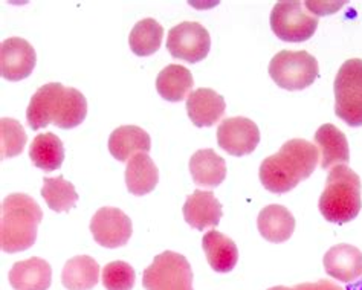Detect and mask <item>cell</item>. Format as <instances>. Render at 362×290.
I'll use <instances>...</instances> for the list:
<instances>
[{"label":"cell","mask_w":362,"mask_h":290,"mask_svg":"<svg viewBox=\"0 0 362 290\" xmlns=\"http://www.w3.org/2000/svg\"><path fill=\"white\" fill-rule=\"evenodd\" d=\"M315 142L321 151L320 156L322 170H327L333 166H344L350 161L347 138L337 125H321L315 133Z\"/></svg>","instance_id":"obj_20"},{"label":"cell","mask_w":362,"mask_h":290,"mask_svg":"<svg viewBox=\"0 0 362 290\" xmlns=\"http://www.w3.org/2000/svg\"><path fill=\"white\" fill-rule=\"evenodd\" d=\"M320 72L317 58L308 51H280L269 63V75L286 91H303L312 86Z\"/></svg>","instance_id":"obj_6"},{"label":"cell","mask_w":362,"mask_h":290,"mask_svg":"<svg viewBox=\"0 0 362 290\" xmlns=\"http://www.w3.org/2000/svg\"><path fill=\"white\" fill-rule=\"evenodd\" d=\"M318 161L317 145L306 139H291L283 144L279 153L262 162L259 171L262 185L275 195L289 192L310 176Z\"/></svg>","instance_id":"obj_2"},{"label":"cell","mask_w":362,"mask_h":290,"mask_svg":"<svg viewBox=\"0 0 362 290\" xmlns=\"http://www.w3.org/2000/svg\"><path fill=\"white\" fill-rule=\"evenodd\" d=\"M335 113L350 127L362 125V60L350 58L339 67L335 84Z\"/></svg>","instance_id":"obj_5"},{"label":"cell","mask_w":362,"mask_h":290,"mask_svg":"<svg viewBox=\"0 0 362 290\" xmlns=\"http://www.w3.org/2000/svg\"><path fill=\"white\" fill-rule=\"evenodd\" d=\"M150 149V134L138 125H121L109 138V151L119 162L129 161L136 153H148Z\"/></svg>","instance_id":"obj_17"},{"label":"cell","mask_w":362,"mask_h":290,"mask_svg":"<svg viewBox=\"0 0 362 290\" xmlns=\"http://www.w3.org/2000/svg\"><path fill=\"white\" fill-rule=\"evenodd\" d=\"M271 28L280 40L289 43L306 42L315 34L318 18L304 9V4L297 0H284L275 4L271 13Z\"/></svg>","instance_id":"obj_8"},{"label":"cell","mask_w":362,"mask_h":290,"mask_svg":"<svg viewBox=\"0 0 362 290\" xmlns=\"http://www.w3.org/2000/svg\"><path fill=\"white\" fill-rule=\"evenodd\" d=\"M100 265L89 255H77L64 265L62 283L68 290H90L98 284Z\"/></svg>","instance_id":"obj_24"},{"label":"cell","mask_w":362,"mask_h":290,"mask_svg":"<svg viewBox=\"0 0 362 290\" xmlns=\"http://www.w3.org/2000/svg\"><path fill=\"white\" fill-rule=\"evenodd\" d=\"M142 286L146 290H194L192 266L184 255L165 250L144 270Z\"/></svg>","instance_id":"obj_7"},{"label":"cell","mask_w":362,"mask_h":290,"mask_svg":"<svg viewBox=\"0 0 362 290\" xmlns=\"http://www.w3.org/2000/svg\"><path fill=\"white\" fill-rule=\"evenodd\" d=\"M346 5V2H306L304 6L309 8L312 16H327L337 13L339 8Z\"/></svg>","instance_id":"obj_30"},{"label":"cell","mask_w":362,"mask_h":290,"mask_svg":"<svg viewBox=\"0 0 362 290\" xmlns=\"http://www.w3.org/2000/svg\"><path fill=\"white\" fill-rule=\"evenodd\" d=\"M322 265L327 275L341 283L356 282L362 277V253L347 243L332 246L324 255Z\"/></svg>","instance_id":"obj_13"},{"label":"cell","mask_w":362,"mask_h":290,"mask_svg":"<svg viewBox=\"0 0 362 290\" xmlns=\"http://www.w3.org/2000/svg\"><path fill=\"white\" fill-rule=\"evenodd\" d=\"M88 115V101L84 95L64 87L62 83H47L37 91L26 110V122L33 130L45 129L55 124L60 129H74Z\"/></svg>","instance_id":"obj_1"},{"label":"cell","mask_w":362,"mask_h":290,"mask_svg":"<svg viewBox=\"0 0 362 290\" xmlns=\"http://www.w3.org/2000/svg\"><path fill=\"white\" fill-rule=\"evenodd\" d=\"M43 212L33 197L16 192L4 199L0 208V246L4 253L16 254L30 249L37 240Z\"/></svg>","instance_id":"obj_3"},{"label":"cell","mask_w":362,"mask_h":290,"mask_svg":"<svg viewBox=\"0 0 362 290\" xmlns=\"http://www.w3.org/2000/svg\"><path fill=\"white\" fill-rule=\"evenodd\" d=\"M268 290H293V287H284V286H275V287H271Z\"/></svg>","instance_id":"obj_33"},{"label":"cell","mask_w":362,"mask_h":290,"mask_svg":"<svg viewBox=\"0 0 362 290\" xmlns=\"http://www.w3.org/2000/svg\"><path fill=\"white\" fill-rule=\"evenodd\" d=\"M159 171L147 153H136L127 161L126 185L133 196H146L158 185Z\"/></svg>","instance_id":"obj_22"},{"label":"cell","mask_w":362,"mask_h":290,"mask_svg":"<svg viewBox=\"0 0 362 290\" xmlns=\"http://www.w3.org/2000/svg\"><path fill=\"white\" fill-rule=\"evenodd\" d=\"M361 179L347 166H335L327 176L326 187L318 202L322 217L330 224H347L361 211Z\"/></svg>","instance_id":"obj_4"},{"label":"cell","mask_w":362,"mask_h":290,"mask_svg":"<svg viewBox=\"0 0 362 290\" xmlns=\"http://www.w3.org/2000/svg\"><path fill=\"white\" fill-rule=\"evenodd\" d=\"M293 290H346L330 279H320L317 283H303L293 286Z\"/></svg>","instance_id":"obj_31"},{"label":"cell","mask_w":362,"mask_h":290,"mask_svg":"<svg viewBox=\"0 0 362 290\" xmlns=\"http://www.w3.org/2000/svg\"><path fill=\"white\" fill-rule=\"evenodd\" d=\"M217 142L231 156H246L259 145L260 130L252 120L243 116L226 118L217 129Z\"/></svg>","instance_id":"obj_10"},{"label":"cell","mask_w":362,"mask_h":290,"mask_svg":"<svg viewBox=\"0 0 362 290\" xmlns=\"http://www.w3.org/2000/svg\"><path fill=\"white\" fill-rule=\"evenodd\" d=\"M194 86L193 75L185 66L168 64L164 67L156 79V89L162 98L170 103L182 101L188 98Z\"/></svg>","instance_id":"obj_23"},{"label":"cell","mask_w":362,"mask_h":290,"mask_svg":"<svg viewBox=\"0 0 362 290\" xmlns=\"http://www.w3.org/2000/svg\"><path fill=\"white\" fill-rule=\"evenodd\" d=\"M136 274L126 261H112L103 269V286L107 290H132Z\"/></svg>","instance_id":"obj_29"},{"label":"cell","mask_w":362,"mask_h":290,"mask_svg":"<svg viewBox=\"0 0 362 290\" xmlns=\"http://www.w3.org/2000/svg\"><path fill=\"white\" fill-rule=\"evenodd\" d=\"M202 248L213 270L218 274H228L239 261V249L234 241L216 229L206 232L202 238Z\"/></svg>","instance_id":"obj_18"},{"label":"cell","mask_w":362,"mask_h":290,"mask_svg":"<svg viewBox=\"0 0 362 290\" xmlns=\"http://www.w3.org/2000/svg\"><path fill=\"white\" fill-rule=\"evenodd\" d=\"M28 141L22 124L13 118L0 120V156L2 159L21 154Z\"/></svg>","instance_id":"obj_28"},{"label":"cell","mask_w":362,"mask_h":290,"mask_svg":"<svg viewBox=\"0 0 362 290\" xmlns=\"http://www.w3.org/2000/svg\"><path fill=\"white\" fill-rule=\"evenodd\" d=\"M8 278L14 290H47L52 283V267L46 260L33 257L14 263Z\"/></svg>","instance_id":"obj_16"},{"label":"cell","mask_w":362,"mask_h":290,"mask_svg":"<svg viewBox=\"0 0 362 290\" xmlns=\"http://www.w3.org/2000/svg\"><path fill=\"white\" fill-rule=\"evenodd\" d=\"M162 38H164V28L155 18H142L130 31L129 45L135 55L148 57L159 50Z\"/></svg>","instance_id":"obj_26"},{"label":"cell","mask_w":362,"mask_h":290,"mask_svg":"<svg viewBox=\"0 0 362 290\" xmlns=\"http://www.w3.org/2000/svg\"><path fill=\"white\" fill-rule=\"evenodd\" d=\"M182 212L189 226L204 231L218 225L222 219V205L211 191L196 190L187 197Z\"/></svg>","instance_id":"obj_14"},{"label":"cell","mask_w":362,"mask_h":290,"mask_svg":"<svg viewBox=\"0 0 362 290\" xmlns=\"http://www.w3.org/2000/svg\"><path fill=\"white\" fill-rule=\"evenodd\" d=\"M262 237L271 243L288 241L295 231V217L292 212L281 205L264 207L257 219Z\"/></svg>","instance_id":"obj_19"},{"label":"cell","mask_w":362,"mask_h":290,"mask_svg":"<svg viewBox=\"0 0 362 290\" xmlns=\"http://www.w3.org/2000/svg\"><path fill=\"white\" fill-rule=\"evenodd\" d=\"M189 173L197 187H218L226 178V162L211 150H197L189 159Z\"/></svg>","instance_id":"obj_21"},{"label":"cell","mask_w":362,"mask_h":290,"mask_svg":"<svg viewBox=\"0 0 362 290\" xmlns=\"http://www.w3.org/2000/svg\"><path fill=\"white\" fill-rule=\"evenodd\" d=\"M30 158L37 168L51 173L62 167L64 161V147L54 133H40L34 138L30 147Z\"/></svg>","instance_id":"obj_25"},{"label":"cell","mask_w":362,"mask_h":290,"mask_svg":"<svg viewBox=\"0 0 362 290\" xmlns=\"http://www.w3.org/2000/svg\"><path fill=\"white\" fill-rule=\"evenodd\" d=\"M42 196L46 200L47 207L55 212L71 211L78 200V195L75 187L63 176L59 178H45Z\"/></svg>","instance_id":"obj_27"},{"label":"cell","mask_w":362,"mask_h":290,"mask_svg":"<svg viewBox=\"0 0 362 290\" xmlns=\"http://www.w3.org/2000/svg\"><path fill=\"white\" fill-rule=\"evenodd\" d=\"M225 109L223 96L206 87L192 92L187 98V112L196 127H211L223 118Z\"/></svg>","instance_id":"obj_15"},{"label":"cell","mask_w":362,"mask_h":290,"mask_svg":"<svg viewBox=\"0 0 362 290\" xmlns=\"http://www.w3.org/2000/svg\"><path fill=\"white\" fill-rule=\"evenodd\" d=\"M346 290H362V278H358L356 282L349 283Z\"/></svg>","instance_id":"obj_32"},{"label":"cell","mask_w":362,"mask_h":290,"mask_svg":"<svg viewBox=\"0 0 362 290\" xmlns=\"http://www.w3.org/2000/svg\"><path fill=\"white\" fill-rule=\"evenodd\" d=\"M34 47L21 37H11L0 45V74L8 81H21L35 67Z\"/></svg>","instance_id":"obj_12"},{"label":"cell","mask_w":362,"mask_h":290,"mask_svg":"<svg viewBox=\"0 0 362 290\" xmlns=\"http://www.w3.org/2000/svg\"><path fill=\"white\" fill-rule=\"evenodd\" d=\"M211 37L206 28L196 22H182L168 31L167 50L173 58L187 63H199L206 58Z\"/></svg>","instance_id":"obj_9"},{"label":"cell","mask_w":362,"mask_h":290,"mask_svg":"<svg viewBox=\"0 0 362 290\" xmlns=\"http://www.w3.org/2000/svg\"><path fill=\"white\" fill-rule=\"evenodd\" d=\"M132 221L118 208H100L90 220V232L103 248L117 249L126 246L132 236Z\"/></svg>","instance_id":"obj_11"}]
</instances>
